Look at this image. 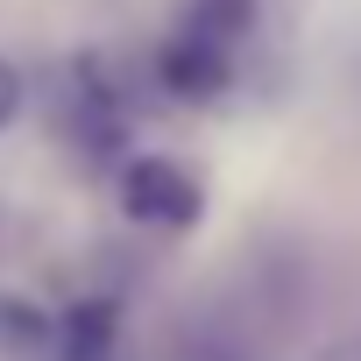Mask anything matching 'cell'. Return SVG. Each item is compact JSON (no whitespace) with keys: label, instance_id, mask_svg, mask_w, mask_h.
I'll list each match as a JSON object with an SVG mask.
<instances>
[{"label":"cell","instance_id":"4","mask_svg":"<svg viewBox=\"0 0 361 361\" xmlns=\"http://www.w3.org/2000/svg\"><path fill=\"white\" fill-rule=\"evenodd\" d=\"M15 106H22V78H15V64L0 57V128L15 121Z\"/></svg>","mask_w":361,"mask_h":361},{"label":"cell","instance_id":"5","mask_svg":"<svg viewBox=\"0 0 361 361\" xmlns=\"http://www.w3.org/2000/svg\"><path fill=\"white\" fill-rule=\"evenodd\" d=\"M326 361H361V333H354V340H347V347H333V354H326Z\"/></svg>","mask_w":361,"mask_h":361},{"label":"cell","instance_id":"1","mask_svg":"<svg viewBox=\"0 0 361 361\" xmlns=\"http://www.w3.org/2000/svg\"><path fill=\"white\" fill-rule=\"evenodd\" d=\"M199 206H206V192H199V177H192L185 163H170V156H142V163L128 170V213H135V220L192 227Z\"/></svg>","mask_w":361,"mask_h":361},{"label":"cell","instance_id":"3","mask_svg":"<svg viewBox=\"0 0 361 361\" xmlns=\"http://www.w3.org/2000/svg\"><path fill=\"white\" fill-rule=\"evenodd\" d=\"M248 15H255V0H192V43H227V36H241L248 29Z\"/></svg>","mask_w":361,"mask_h":361},{"label":"cell","instance_id":"2","mask_svg":"<svg viewBox=\"0 0 361 361\" xmlns=\"http://www.w3.org/2000/svg\"><path fill=\"white\" fill-rule=\"evenodd\" d=\"M163 85H170L177 99H206V92H220V85H227V57H220L213 43L177 36V43L163 50Z\"/></svg>","mask_w":361,"mask_h":361}]
</instances>
